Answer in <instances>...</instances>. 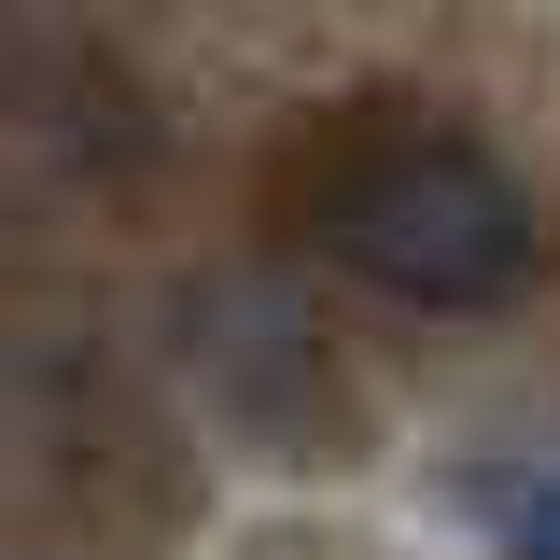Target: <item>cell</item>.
<instances>
[{
    "label": "cell",
    "mask_w": 560,
    "mask_h": 560,
    "mask_svg": "<svg viewBox=\"0 0 560 560\" xmlns=\"http://www.w3.org/2000/svg\"><path fill=\"white\" fill-rule=\"evenodd\" d=\"M477 518L504 533V560H560V463H533V477H477Z\"/></svg>",
    "instance_id": "cell-2"
},
{
    "label": "cell",
    "mask_w": 560,
    "mask_h": 560,
    "mask_svg": "<svg viewBox=\"0 0 560 560\" xmlns=\"http://www.w3.org/2000/svg\"><path fill=\"white\" fill-rule=\"evenodd\" d=\"M337 253L378 294H407V308H504L518 280L547 267V210L533 183L463 127H420L393 154H364L337 197Z\"/></svg>",
    "instance_id": "cell-1"
}]
</instances>
